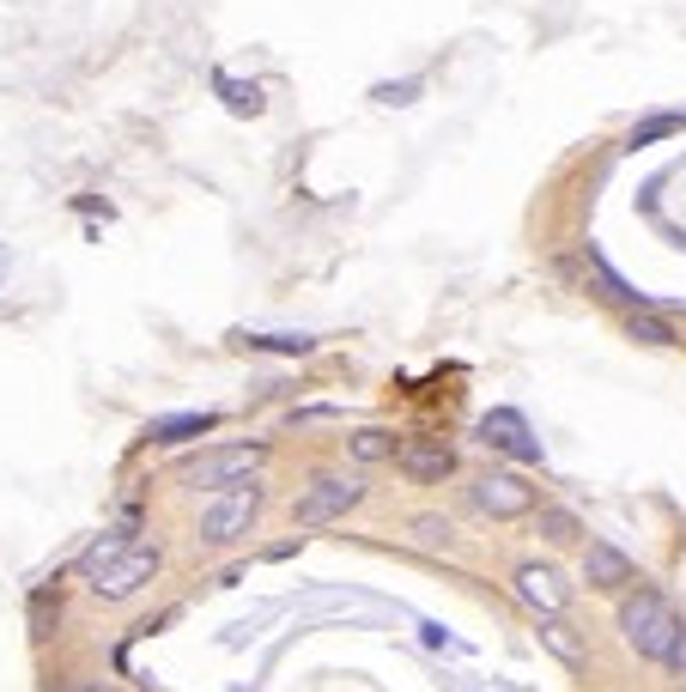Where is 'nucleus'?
I'll list each match as a JSON object with an SVG mask.
<instances>
[{
  "label": "nucleus",
  "mask_w": 686,
  "mask_h": 692,
  "mask_svg": "<svg viewBox=\"0 0 686 692\" xmlns=\"http://www.w3.org/2000/svg\"><path fill=\"white\" fill-rule=\"evenodd\" d=\"M474 505H481L492 522H516V517L535 510V486H523L516 474H481V480H474Z\"/></svg>",
  "instance_id": "7"
},
{
  "label": "nucleus",
  "mask_w": 686,
  "mask_h": 692,
  "mask_svg": "<svg viewBox=\"0 0 686 692\" xmlns=\"http://www.w3.org/2000/svg\"><path fill=\"white\" fill-rule=\"evenodd\" d=\"M92 692H115V686H92Z\"/></svg>",
  "instance_id": "24"
},
{
  "label": "nucleus",
  "mask_w": 686,
  "mask_h": 692,
  "mask_svg": "<svg viewBox=\"0 0 686 692\" xmlns=\"http://www.w3.org/2000/svg\"><path fill=\"white\" fill-rule=\"evenodd\" d=\"M516 596H523L535 613H565L572 589H565V577L553 566H516Z\"/></svg>",
  "instance_id": "10"
},
{
  "label": "nucleus",
  "mask_w": 686,
  "mask_h": 692,
  "mask_svg": "<svg viewBox=\"0 0 686 692\" xmlns=\"http://www.w3.org/2000/svg\"><path fill=\"white\" fill-rule=\"evenodd\" d=\"M407 529H413V541H420V547H444V553L456 547V529H450L444 517H413Z\"/></svg>",
  "instance_id": "21"
},
{
  "label": "nucleus",
  "mask_w": 686,
  "mask_h": 692,
  "mask_svg": "<svg viewBox=\"0 0 686 692\" xmlns=\"http://www.w3.org/2000/svg\"><path fill=\"white\" fill-rule=\"evenodd\" d=\"M238 340L250 346V353H292V358H304L310 346H316V335H292V328L286 335H238Z\"/></svg>",
  "instance_id": "19"
},
{
  "label": "nucleus",
  "mask_w": 686,
  "mask_h": 692,
  "mask_svg": "<svg viewBox=\"0 0 686 692\" xmlns=\"http://www.w3.org/2000/svg\"><path fill=\"white\" fill-rule=\"evenodd\" d=\"M128 535H134V529H103L98 541H92V547H85V553H80V571L92 577V571H103V566H110L115 553H128V547H134V541H128Z\"/></svg>",
  "instance_id": "17"
},
{
  "label": "nucleus",
  "mask_w": 686,
  "mask_h": 692,
  "mask_svg": "<svg viewBox=\"0 0 686 692\" xmlns=\"http://www.w3.org/2000/svg\"><path fill=\"white\" fill-rule=\"evenodd\" d=\"M626 335L638 340V346H675V328H668V316H656L650 304L626 316Z\"/></svg>",
  "instance_id": "16"
},
{
  "label": "nucleus",
  "mask_w": 686,
  "mask_h": 692,
  "mask_svg": "<svg viewBox=\"0 0 686 692\" xmlns=\"http://www.w3.org/2000/svg\"><path fill=\"white\" fill-rule=\"evenodd\" d=\"M680 625L686 620L668 608V596H656V589H632V596L619 601V638H626L638 657H650V662H668Z\"/></svg>",
  "instance_id": "2"
},
{
  "label": "nucleus",
  "mask_w": 686,
  "mask_h": 692,
  "mask_svg": "<svg viewBox=\"0 0 686 692\" xmlns=\"http://www.w3.org/2000/svg\"><path fill=\"white\" fill-rule=\"evenodd\" d=\"M213 92L225 98V110L231 115H262V85H243V80H231V73H213Z\"/></svg>",
  "instance_id": "15"
},
{
  "label": "nucleus",
  "mask_w": 686,
  "mask_h": 692,
  "mask_svg": "<svg viewBox=\"0 0 686 692\" xmlns=\"http://www.w3.org/2000/svg\"><path fill=\"white\" fill-rule=\"evenodd\" d=\"M589 279H595V286H602V298L626 304V311H644V304H650V298H644L638 286H626V279H619L614 267H607V255H595V250H589Z\"/></svg>",
  "instance_id": "14"
},
{
  "label": "nucleus",
  "mask_w": 686,
  "mask_h": 692,
  "mask_svg": "<svg viewBox=\"0 0 686 692\" xmlns=\"http://www.w3.org/2000/svg\"><path fill=\"white\" fill-rule=\"evenodd\" d=\"M395 461H401V474H407V480H420V486H444L450 474H456V450H450L444 438H413V444H401Z\"/></svg>",
  "instance_id": "8"
},
{
  "label": "nucleus",
  "mask_w": 686,
  "mask_h": 692,
  "mask_svg": "<svg viewBox=\"0 0 686 692\" xmlns=\"http://www.w3.org/2000/svg\"><path fill=\"white\" fill-rule=\"evenodd\" d=\"M420 85L425 80H395V85H377L371 98H377V104H413V98H420Z\"/></svg>",
  "instance_id": "22"
},
{
  "label": "nucleus",
  "mask_w": 686,
  "mask_h": 692,
  "mask_svg": "<svg viewBox=\"0 0 686 692\" xmlns=\"http://www.w3.org/2000/svg\"><path fill=\"white\" fill-rule=\"evenodd\" d=\"M262 486L255 480H243V486H225V492H206V505H201V517H195V541L201 547H213V553H225V547H238V541H250V529H255V517H262Z\"/></svg>",
  "instance_id": "1"
},
{
  "label": "nucleus",
  "mask_w": 686,
  "mask_h": 692,
  "mask_svg": "<svg viewBox=\"0 0 686 692\" xmlns=\"http://www.w3.org/2000/svg\"><path fill=\"white\" fill-rule=\"evenodd\" d=\"M535 529L547 535L553 547H572V541H584V522H577L572 510H553V505H547V510H535Z\"/></svg>",
  "instance_id": "18"
},
{
  "label": "nucleus",
  "mask_w": 686,
  "mask_h": 692,
  "mask_svg": "<svg viewBox=\"0 0 686 692\" xmlns=\"http://www.w3.org/2000/svg\"><path fill=\"white\" fill-rule=\"evenodd\" d=\"M541 644H547L553 657L565 662V669H584V662H589L584 638H577V625L565 620V613H541Z\"/></svg>",
  "instance_id": "12"
},
{
  "label": "nucleus",
  "mask_w": 686,
  "mask_h": 692,
  "mask_svg": "<svg viewBox=\"0 0 686 692\" xmlns=\"http://www.w3.org/2000/svg\"><path fill=\"white\" fill-rule=\"evenodd\" d=\"M481 444H486V450H498V456H511V461H523V468H535V461H541V438H535V426H528L516 407H492V414L481 419Z\"/></svg>",
  "instance_id": "6"
},
{
  "label": "nucleus",
  "mask_w": 686,
  "mask_h": 692,
  "mask_svg": "<svg viewBox=\"0 0 686 692\" xmlns=\"http://www.w3.org/2000/svg\"><path fill=\"white\" fill-rule=\"evenodd\" d=\"M680 128H686V115H650V122H638V128L626 134V146L638 152V146H650V140H668V134H680Z\"/></svg>",
  "instance_id": "20"
},
{
  "label": "nucleus",
  "mask_w": 686,
  "mask_h": 692,
  "mask_svg": "<svg viewBox=\"0 0 686 692\" xmlns=\"http://www.w3.org/2000/svg\"><path fill=\"white\" fill-rule=\"evenodd\" d=\"M359 505H365V480L359 474H316L304 486V498L292 505V517H297V529H329V522H341Z\"/></svg>",
  "instance_id": "3"
},
{
  "label": "nucleus",
  "mask_w": 686,
  "mask_h": 692,
  "mask_svg": "<svg viewBox=\"0 0 686 692\" xmlns=\"http://www.w3.org/2000/svg\"><path fill=\"white\" fill-rule=\"evenodd\" d=\"M159 571H164V553H159V547H128V553H115L110 566L92 571L85 583H92L98 601H134Z\"/></svg>",
  "instance_id": "5"
},
{
  "label": "nucleus",
  "mask_w": 686,
  "mask_h": 692,
  "mask_svg": "<svg viewBox=\"0 0 686 692\" xmlns=\"http://www.w3.org/2000/svg\"><path fill=\"white\" fill-rule=\"evenodd\" d=\"M206 431H219V414H164V419H152V426H147V438L164 444V450H176V444L206 438Z\"/></svg>",
  "instance_id": "11"
},
{
  "label": "nucleus",
  "mask_w": 686,
  "mask_h": 692,
  "mask_svg": "<svg viewBox=\"0 0 686 692\" xmlns=\"http://www.w3.org/2000/svg\"><path fill=\"white\" fill-rule=\"evenodd\" d=\"M395 431H383V426H365V431H353L346 438V456L353 461H365V468H377V461H395Z\"/></svg>",
  "instance_id": "13"
},
{
  "label": "nucleus",
  "mask_w": 686,
  "mask_h": 692,
  "mask_svg": "<svg viewBox=\"0 0 686 692\" xmlns=\"http://www.w3.org/2000/svg\"><path fill=\"white\" fill-rule=\"evenodd\" d=\"M663 669H668V674H686V625H680V638H675V650H668Z\"/></svg>",
  "instance_id": "23"
},
{
  "label": "nucleus",
  "mask_w": 686,
  "mask_h": 692,
  "mask_svg": "<svg viewBox=\"0 0 686 692\" xmlns=\"http://www.w3.org/2000/svg\"><path fill=\"white\" fill-rule=\"evenodd\" d=\"M584 583L602 589V596H619V589L638 583V566H632V559L619 553L614 541H589V547H584Z\"/></svg>",
  "instance_id": "9"
},
{
  "label": "nucleus",
  "mask_w": 686,
  "mask_h": 692,
  "mask_svg": "<svg viewBox=\"0 0 686 692\" xmlns=\"http://www.w3.org/2000/svg\"><path fill=\"white\" fill-rule=\"evenodd\" d=\"M268 461V444H219V450H206L195 461H183V480L206 486V492H225V486H243V480H255V468Z\"/></svg>",
  "instance_id": "4"
}]
</instances>
